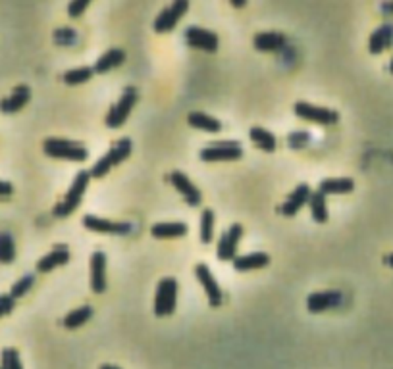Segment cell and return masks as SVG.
Listing matches in <instances>:
<instances>
[{
	"mask_svg": "<svg viewBox=\"0 0 393 369\" xmlns=\"http://www.w3.org/2000/svg\"><path fill=\"white\" fill-rule=\"evenodd\" d=\"M42 150L47 156L56 158V160H67V162H85L89 156L85 145L77 142V140L58 139V137L45 139Z\"/></svg>",
	"mask_w": 393,
	"mask_h": 369,
	"instance_id": "3",
	"label": "cell"
},
{
	"mask_svg": "<svg viewBox=\"0 0 393 369\" xmlns=\"http://www.w3.org/2000/svg\"><path fill=\"white\" fill-rule=\"evenodd\" d=\"M382 10H385V12H393V2H390V4H384Z\"/></svg>",
	"mask_w": 393,
	"mask_h": 369,
	"instance_id": "38",
	"label": "cell"
},
{
	"mask_svg": "<svg viewBox=\"0 0 393 369\" xmlns=\"http://www.w3.org/2000/svg\"><path fill=\"white\" fill-rule=\"evenodd\" d=\"M126 62V52L122 49H110L109 52H104L102 56H99V60L95 62V74H106L110 69H116Z\"/></svg>",
	"mask_w": 393,
	"mask_h": 369,
	"instance_id": "20",
	"label": "cell"
},
{
	"mask_svg": "<svg viewBox=\"0 0 393 369\" xmlns=\"http://www.w3.org/2000/svg\"><path fill=\"white\" fill-rule=\"evenodd\" d=\"M243 225L241 223H234L230 229L224 231V235L220 237V243H218V260L222 262H234L235 256H237V246H239V240L243 238Z\"/></svg>",
	"mask_w": 393,
	"mask_h": 369,
	"instance_id": "10",
	"label": "cell"
},
{
	"mask_svg": "<svg viewBox=\"0 0 393 369\" xmlns=\"http://www.w3.org/2000/svg\"><path fill=\"white\" fill-rule=\"evenodd\" d=\"M99 369H120V368H116V366H109V363H104V366H101Z\"/></svg>",
	"mask_w": 393,
	"mask_h": 369,
	"instance_id": "40",
	"label": "cell"
},
{
	"mask_svg": "<svg viewBox=\"0 0 393 369\" xmlns=\"http://www.w3.org/2000/svg\"><path fill=\"white\" fill-rule=\"evenodd\" d=\"M385 263H387V265H390V268H393V254L385 256Z\"/></svg>",
	"mask_w": 393,
	"mask_h": 369,
	"instance_id": "37",
	"label": "cell"
},
{
	"mask_svg": "<svg viewBox=\"0 0 393 369\" xmlns=\"http://www.w3.org/2000/svg\"><path fill=\"white\" fill-rule=\"evenodd\" d=\"M131 148H134V145H131V139H129V137H124V139L116 140V142L109 148V152H106L104 156L99 158L97 164L89 170L91 179H102L112 167H116V165H120L124 160L129 158Z\"/></svg>",
	"mask_w": 393,
	"mask_h": 369,
	"instance_id": "2",
	"label": "cell"
},
{
	"mask_svg": "<svg viewBox=\"0 0 393 369\" xmlns=\"http://www.w3.org/2000/svg\"><path fill=\"white\" fill-rule=\"evenodd\" d=\"M249 137H251L252 145L260 148V150H264V152H274L276 150L278 142L274 133H270L264 127H252L249 131Z\"/></svg>",
	"mask_w": 393,
	"mask_h": 369,
	"instance_id": "26",
	"label": "cell"
},
{
	"mask_svg": "<svg viewBox=\"0 0 393 369\" xmlns=\"http://www.w3.org/2000/svg\"><path fill=\"white\" fill-rule=\"evenodd\" d=\"M343 302V296L339 290H322V293H312L307 298V308L310 313H320L337 308Z\"/></svg>",
	"mask_w": 393,
	"mask_h": 369,
	"instance_id": "14",
	"label": "cell"
},
{
	"mask_svg": "<svg viewBox=\"0 0 393 369\" xmlns=\"http://www.w3.org/2000/svg\"><path fill=\"white\" fill-rule=\"evenodd\" d=\"M393 44V24L385 22L378 27L374 33L368 39V52L370 54H382Z\"/></svg>",
	"mask_w": 393,
	"mask_h": 369,
	"instance_id": "18",
	"label": "cell"
},
{
	"mask_svg": "<svg viewBox=\"0 0 393 369\" xmlns=\"http://www.w3.org/2000/svg\"><path fill=\"white\" fill-rule=\"evenodd\" d=\"M170 183L174 185V189L185 198V202L189 206H199L202 202L201 190L197 189V185L193 183L184 172H172L170 173Z\"/></svg>",
	"mask_w": 393,
	"mask_h": 369,
	"instance_id": "13",
	"label": "cell"
},
{
	"mask_svg": "<svg viewBox=\"0 0 393 369\" xmlns=\"http://www.w3.org/2000/svg\"><path fill=\"white\" fill-rule=\"evenodd\" d=\"M91 288L97 295L106 290V256L101 250L91 256Z\"/></svg>",
	"mask_w": 393,
	"mask_h": 369,
	"instance_id": "16",
	"label": "cell"
},
{
	"mask_svg": "<svg viewBox=\"0 0 393 369\" xmlns=\"http://www.w3.org/2000/svg\"><path fill=\"white\" fill-rule=\"evenodd\" d=\"M390 72L393 74V56H392V62H390Z\"/></svg>",
	"mask_w": 393,
	"mask_h": 369,
	"instance_id": "41",
	"label": "cell"
},
{
	"mask_svg": "<svg viewBox=\"0 0 393 369\" xmlns=\"http://www.w3.org/2000/svg\"><path fill=\"white\" fill-rule=\"evenodd\" d=\"M0 363H2L0 369H24L16 348H4L0 352Z\"/></svg>",
	"mask_w": 393,
	"mask_h": 369,
	"instance_id": "32",
	"label": "cell"
},
{
	"mask_svg": "<svg viewBox=\"0 0 393 369\" xmlns=\"http://www.w3.org/2000/svg\"><path fill=\"white\" fill-rule=\"evenodd\" d=\"M355 189V181L349 179V177H330V179L320 181L318 185V190L328 197V195H347V192H353Z\"/></svg>",
	"mask_w": 393,
	"mask_h": 369,
	"instance_id": "23",
	"label": "cell"
},
{
	"mask_svg": "<svg viewBox=\"0 0 393 369\" xmlns=\"http://www.w3.org/2000/svg\"><path fill=\"white\" fill-rule=\"evenodd\" d=\"M232 4H234V6H237V8H241V6H245V4H247V2H245V0H243V2H237V0H235V2H232Z\"/></svg>",
	"mask_w": 393,
	"mask_h": 369,
	"instance_id": "39",
	"label": "cell"
},
{
	"mask_svg": "<svg viewBox=\"0 0 393 369\" xmlns=\"http://www.w3.org/2000/svg\"><path fill=\"white\" fill-rule=\"evenodd\" d=\"M270 263V256L266 252H251V254L235 256L234 268L237 271H252L262 270Z\"/></svg>",
	"mask_w": 393,
	"mask_h": 369,
	"instance_id": "24",
	"label": "cell"
},
{
	"mask_svg": "<svg viewBox=\"0 0 393 369\" xmlns=\"http://www.w3.org/2000/svg\"><path fill=\"white\" fill-rule=\"evenodd\" d=\"M243 156V148L237 140H222L202 148L199 158L202 162H234Z\"/></svg>",
	"mask_w": 393,
	"mask_h": 369,
	"instance_id": "6",
	"label": "cell"
},
{
	"mask_svg": "<svg viewBox=\"0 0 393 369\" xmlns=\"http://www.w3.org/2000/svg\"><path fill=\"white\" fill-rule=\"evenodd\" d=\"M16 258V245L8 231L0 233V263H12Z\"/></svg>",
	"mask_w": 393,
	"mask_h": 369,
	"instance_id": "31",
	"label": "cell"
},
{
	"mask_svg": "<svg viewBox=\"0 0 393 369\" xmlns=\"http://www.w3.org/2000/svg\"><path fill=\"white\" fill-rule=\"evenodd\" d=\"M310 213H312V220L316 223H326L328 222V206H326V197L316 190L312 192L309 198Z\"/></svg>",
	"mask_w": 393,
	"mask_h": 369,
	"instance_id": "28",
	"label": "cell"
},
{
	"mask_svg": "<svg viewBox=\"0 0 393 369\" xmlns=\"http://www.w3.org/2000/svg\"><path fill=\"white\" fill-rule=\"evenodd\" d=\"M89 183H91V173H89V170H81L74 177V181H72L64 200H60L58 204L54 206L52 213L56 218H67L70 213L76 212L79 204H81V198H83V195L89 189Z\"/></svg>",
	"mask_w": 393,
	"mask_h": 369,
	"instance_id": "1",
	"label": "cell"
},
{
	"mask_svg": "<svg viewBox=\"0 0 393 369\" xmlns=\"http://www.w3.org/2000/svg\"><path fill=\"white\" fill-rule=\"evenodd\" d=\"M83 227H87L93 233H102V235H127L131 231V225L129 223H120V222H110V220H104V218H99V215H93V213H87L83 215Z\"/></svg>",
	"mask_w": 393,
	"mask_h": 369,
	"instance_id": "12",
	"label": "cell"
},
{
	"mask_svg": "<svg viewBox=\"0 0 393 369\" xmlns=\"http://www.w3.org/2000/svg\"><path fill=\"white\" fill-rule=\"evenodd\" d=\"M295 115L301 117L305 122L310 123H318V125H334V123L339 122V114L335 110H330V108L324 106H316V104H310V102H297L295 106Z\"/></svg>",
	"mask_w": 393,
	"mask_h": 369,
	"instance_id": "7",
	"label": "cell"
},
{
	"mask_svg": "<svg viewBox=\"0 0 393 369\" xmlns=\"http://www.w3.org/2000/svg\"><path fill=\"white\" fill-rule=\"evenodd\" d=\"M137 99H139L137 89H135V87H126L124 92H122V97H120V100H118L114 106L110 108L109 115H106V120H104L106 127H110V129H120V127L126 123L127 117H129L135 104H137Z\"/></svg>",
	"mask_w": 393,
	"mask_h": 369,
	"instance_id": "4",
	"label": "cell"
},
{
	"mask_svg": "<svg viewBox=\"0 0 393 369\" xmlns=\"http://www.w3.org/2000/svg\"><path fill=\"white\" fill-rule=\"evenodd\" d=\"M187 223L184 222H160L151 227V235L154 238H177L187 235Z\"/></svg>",
	"mask_w": 393,
	"mask_h": 369,
	"instance_id": "22",
	"label": "cell"
},
{
	"mask_svg": "<svg viewBox=\"0 0 393 369\" xmlns=\"http://www.w3.org/2000/svg\"><path fill=\"white\" fill-rule=\"evenodd\" d=\"M70 248L66 245H58L52 248L49 254H45L37 262V271L39 273H51L52 270H56L58 265H64V263L70 262Z\"/></svg>",
	"mask_w": 393,
	"mask_h": 369,
	"instance_id": "17",
	"label": "cell"
},
{
	"mask_svg": "<svg viewBox=\"0 0 393 369\" xmlns=\"http://www.w3.org/2000/svg\"><path fill=\"white\" fill-rule=\"evenodd\" d=\"M177 304V281L174 277H164L157 287L154 296V313L159 318H166L176 312Z\"/></svg>",
	"mask_w": 393,
	"mask_h": 369,
	"instance_id": "5",
	"label": "cell"
},
{
	"mask_svg": "<svg viewBox=\"0 0 393 369\" xmlns=\"http://www.w3.org/2000/svg\"><path fill=\"white\" fill-rule=\"evenodd\" d=\"M89 0H81V2H70L67 4V14H70V17H79L81 14H83L85 10L89 8Z\"/></svg>",
	"mask_w": 393,
	"mask_h": 369,
	"instance_id": "34",
	"label": "cell"
},
{
	"mask_svg": "<svg viewBox=\"0 0 393 369\" xmlns=\"http://www.w3.org/2000/svg\"><path fill=\"white\" fill-rule=\"evenodd\" d=\"M255 49L260 52H276V50L284 49L285 35L278 33V31H264V33H257L252 39Z\"/></svg>",
	"mask_w": 393,
	"mask_h": 369,
	"instance_id": "21",
	"label": "cell"
},
{
	"mask_svg": "<svg viewBox=\"0 0 393 369\" xmlns=\"http://www.w3.org/2000/svg\"><path fill=\"white\" fill-rule=\"evenodd\" d=\"M201 243L202 245H210L214 238V212L210 208H204L201 213Z\"/></svg>",
	"mask_w": 393,
	"mask_h": 369,
	"instance_id": "30",
	"label": "cell"
},
{
	"mask_svg": "<svg viewBox=\"0 0 393 369\" xmlns=\"http://www.w3.org/2000/svg\"><path fill=\"white\" fill-rule=\"evenodd\" d=\"M185 41L193 49L204 50V52H216L218 50V35L204 27L191 25L185 29Z\"/></svg>",
	"mask_w": 393,
	"mask_h": 369,
	"instance_id": "11",
	"label": "cell"
},
{
	"mask_svg": "<svg viewBox=\"0 0 393 369\" xmlns=\"http://www.w3.org/2000/svg\"><path fill=\"white\" fill-rule=\"evenodd\" d=\"M312 195V190L307 183H301V185H297L295 190H293L289 197L285 198V202L282 204V213H284L285 218H293V215H297L299 210H301L303 206L309 204V198Z\"/></svg>",
	"mask_w": 393,
	"mask_h": 369,
	"instance_id": "15",
	"label": "cell"
},
{
	"mask_svg": "<svg viewBox=\"0 0 393 369\" xmlns=\"http://www.w3.org/2000/svg\"><path fill=\"white\" fill-rule=\"evenodd\" d=\"M33 283H35V275H31V273H27V275H24L22 279L16 281V283L12 285L10 296H12L14 300H17V298H22V296H26L27 293H29V288L33 287Z\"/></svg>",
	"mask_w": 393,
	"mask_h": 369,
	"instance_id": "33",
	"label": "cell"
},
{
	"mask_svg": "<svg viewBox=\"0 0 393 369\" xmlns=\"http://www.w3.org/2000/svg\"><path fill=\"white\" fill-rule=\"evenodd\" d=\"M14 192V187L8 181H0V197H10Z\"/></svg>",
	"mask_w": 393,
	"mask_h": 369,
	"instance_id": "36",
	"label": "cell"
},
{
	"mask_svg": "<svg viewBox=\"0 0 393 369\" xmlns=\"http://www.w3.org/2000/svg\"><path fill=\"white\" fill-rule=\"evenodd\" d=\"M187 123L195 127V129H201L207 133H218L222 131V123L216 117L204 114V112H191L187 115Z\"/></svg>",
	"mask_w": 393,
	"mask_h": 369,
	"instance_id": "25",
	"label": "cell"
},
{
	"mask_svg": "<svg viewBox=\"0 0 393 369\" xmlns=\"http://www.w3.org/2000/svg\"><path fill=\"white\" fill-rule=\"evenodd\" d=\"M195 277L201 283L204 293L209 296L210 306H212V308H220L222 302H224V293H222V288L218 285L216 277H214V273L210 271L209 265H207V263H197V265H195Z\"/></svg>",
	"mask_w": 393,
	"mask_h": 369,
	"instance_id": "9",
	"label": "cell"
},
{
	"mask_svg": "<svg viewBox=\"0 0 393 369\" xmlns=\"http://www.w3.org/2000/svg\"><path fill=\"white\" fill-rule=\"evenodd\" d=\"M29 99H31V89L27 85H17L8 99L0 100V112L2 114H16L26 106Z\"/></svg>",
	"mask_w": 393,
	"mask_h": 369,
	"instance_id": "19",
	"label": "cell"
},
{
	"mask_svg": "<svg viewBox=\"0 0 393 369\" xmlns=\"http://www.w3.org/2000/svg\"><path fill=\"white\" fill-rule=\"evenodd\" d=\"M95 75V69L89 66H81V67H74V69H67L64 74V83L74 87V85H81V83H87L89 79H93Z\"/></svg>",
	"mask_w": 393,
	"mask_h": 369,
	"instance_id": "29",
	"label": "cell"
},
{
	"mask_svg": "<svg viewBox=\"0 0 393 369\" xmlns=\"http://www.w3.org/2000/svg\"><path fill=\"white\" fill-rule=\"evenodd\" d=\"M187 8H189L187 0H174L170 6L160 10V14L154 19V31L157 33H170L177 25V22L185 16Z\"/></svg>",
	"mask_w": 393,
	"mask_h": 369,
	"instance_id": "8",
	"label": "cell"
},
{
	"mask_svg": "<svg viewBox=\"0 0 393 369\" xmlns=\"http://www.w3.org/2000/svg\"><path fill=\"white\" fill-rule=\"evenodd\" d=\"M14 302H16V300L10 295L0 296V318H2V315H8V313L14 310Z\"/></svg>",
	"mask_w": 393,
	"mask_h": 369,
	"instance_id": "35",
	"label": "cell"
},
{
	"mask_svg": "<svg viewBox=\"0 0 393 369\" xmlns=\"http://www.w3.org/2000/svg\"><path fill=\"white\" fill-rule=\"evenodd\" d=\"M93 306H79V308H74L72 312L67 313L64 318V327L66 329H77L81 327L83 323L93 318Z\"/></svg>",
	"mask_w": 393,
	"mask_h": 369,
	"instance_id": "27",
	"label": "cell"
}]
</instances>
